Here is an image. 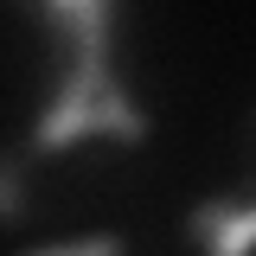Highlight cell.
Masks as SVG:
<instances>
[{"label":"cell","mask_w":256,"mask_h":256,"mask_svg":"<svg viewBox=\"0 0 256 256\" xmlns=\"http://www.w3.org/2000/svg\"><path fill=\"white\" fill-rule=\"evenodd\" d=\"M250 250H256V205H244V212L230 218V230L212 244V256H250Z\"/></svg>","instance_id":"cell-4"},{"label":"cell","mask_w":256,"mask_h":256,"mask_svg":"<svg viewBox=\"0 0 256 256\" xmlns=\"http://www.w3.org/2000/svg\"><path fill=\"white\" fill-rule=\"evenodd\" d=\"M52 26H70V77H64V90L52 96V109H45V122L32 128V148L38 154H52L64 141H77V134H116V141H141L148 122H141V109L128 102V90L116 84V70H109V26H116V6L109 0H52V6H38Z\"/></svg>","instance_id":"cell-1"},{"label":"cell","mask_w":256,"mask_h":256,"mask_svg":"<svg viewBox=\"0 0 256 256\" xmlns=\"http://www.w3.org/2000/svg\"><path fill=\"white\" fill-rule=\"evenodd\" d=\"M20 212H26V160L13 154V160H6V166H0V218L13 224V218H20Z\"/></svg>","instance_id":"cell-3"},{"label":"cell","mask_w":256,"mask_h":256,"mask_svg":"<svg viewBox=\"0 0 256 256\" xmlns=\"http://www.w3.org/2000/svg\"><path fill=\"white\" fill-rule=\"evenodd\" d=\"M237 212H244V198H212V205H192L186 230L198 237V244H205V250H212V244H218L224 230H230V218H237Z\"/></svg>","instance_id":"cell-2"},{"label":"cell","mask_w":256,"mask_h":256,"mask_svg":"<svg viewBox=\"0 0 256 256\" xmlns=\"http://www.w3.org/2000/svg\"><path fill=\"white\" fill-rule=\"evenodd\" d=\"M38 256H128L122 237H84V244H64V250H38Z\"/></svg>","instance_id":"cell-5"}]
</instances>
